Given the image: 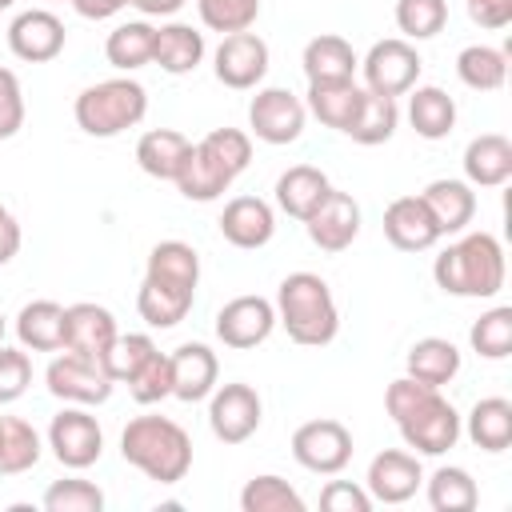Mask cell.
<instances>
[{
  "instance_id": "6da1fadb",
  "label": "cell",
  "mask_w": 512,
  "mask_h": 512,
  "mask_svg": "<svg viewBox=\"0 0 512 512\" xmlns=\"http://www.w3.org/2000/svg\"><path fill=\"white\" fill-rule=\"evenodd\" d=\"M432 280L448 296L492 300L504 288V248L492 232H468L432 260Z\"/></svg>"
},
{
  "instance_id": "7a4b0ae2",
  "label": "cell",
  "mask_w": 512,
  "mask_h": 512,
  "mask_svg": "<svg viewBox=\"0 0 512 512\" xmlns=\"http://www.w3.org/2000/svg\"><path fill=\"white\" fill-rule=\"evenodd\" d=\"M276 324H284L288 340L304 348H324L340 332V308L332 288L316 272H288L276 288Z\"/></svg>"
},
{
  "instance_id": "3957f363",
  "label": "cell",
  "mask_w": 512,
  "mask_h": 512,
  "mask_svg": "<svg viewBox=\"0 0 512 512\" xmlns=\"http://www.w3.org/2000/svg\"><path fill=\"white\" fill-rule=\"evenodd\" d=\"M120 456L156 484H176L192 468V436L168 416H136L120 432Z\"/></svg>"
},
{
  "instance_id": "277c9868",
  "label": "cell",
  "mask_w": 512,
  "mask_h": 512,
  "mask_svg": "<svg viewBox=\"0 0 512 512\" xmlns=\"http://www.w3.org/2000/svg\"><path fill=\"white\" fill-rule=\"evenodd\" d=\"M144 112H148V92L132 76H112V80L88 84L72 104L76 124L96 140H108V136L136 128L144 120Z\"/></svg>"
},
{
  "instance_id": "5b68a950",
  "label": "cell",
  "mask_w": 512,
  "mask_h": 512,
  "mask_svg": "<svg viewBox=\"0 0 512 512\" xmlns=\"http://www.w3.org/2000/svg\"><path fill=\"white\" fill-rule=\"evenodd\" d=\"M44 384H48V392H52L56 400H64V404H84V408L104 404V400L112 396V388H116V380L104 372V364H100L96 356L68 352V348L48 364Z\"/></svg>"
},
{
  "instance_id": "8992f818",
  "label": "cell",
  "mask_w": 512,
  "mask_h": 512,
  "mask_svg": "<svg viewBox=\"0 0 512 512\" xmlns=\"http://www.w3.org/2000/svg\"><path fill=\"white\" fill-rule=\"evenodd\" d=\"M48 448H52V456H56L64 468L84 472V468H92V464L100 460V452H104V428H100V420H96L84 404H68V408L56 412L52 424H48Z\"/></svg>"
},
{
  "instance_id": "52a82bcc",
  "label": "cell",
  "mask_w": 512,
  "mask_h": 512,
  "mask_svg": "<svg viewBox=\"0 0 512 512\" xmlns=\"http://www.w3.org/2000/svg\"><path fill=\"white\" fill-rule=\"evenodd\" d=\"M360 68H364V84H368V92H380V96H404L408 88H416L424 60H420V52H416L412 40H404V36H388V40H376V44L368 48V56L360 60Z\"/></svg>"
},
{
  "instance_id": "ba28073f",
  "label": "cell",
  "mask_w": 512,
  "mask_h": 512,
  "mask_svg": "<svg viewBox=\"0 0 512 512\" xmlns=\"http://www.w3.org/2000/svg\"><path fill=\"white\" fill-rule=\"evenodd\" d=\"M292 456L300 468H308L316 476H336L352 460V432L332 416L308 420L292 432Z\"/></svg>"
},
{
  "instance_id": "9c48e42d",
  "label": "cell",
  "mask_w": 512,
  "mask_h": 512,
  "mask_svg": "<svg viewBox=\"0 0 512 512\" xmlns=\"http://www.w3.org/2000/svg\"><path fill=\"white\" fill-rule=\"evenodd\" d=\"M404 444L416 452V456H444L448 448H456L460 440V412L440 396V388L416 404L404 420H396Z\"/></svg>"
},
{
  "instance_id": "30bf717a",
  "label": "cell",
  "mask_w": 512,
  "mask_h": 512,
  "mask_svg": "<svg viewBox=\"0 0 512 512\" xmlns=\"http://www.w3.org/2000/svg\"><path fill=\"white\" fill-rule=\"evenodd\" d=\"M264 420V404H260V392L252 384H220L212 388V400H208V428L220 444H244L248 436H256Z\"/></svg>"
},
{
  "instance_id": "8fae6325",
  "label": "cell",
  "mask_w": 512,
  "mask_h": 512,
  "mask_svg": "<svg viewBox=\"0 0 512 512\" xmlns=\"http://www.w3.org/2000/svg\"><path fill=\"white\" fill-rule=\"evenodd\" d=\"M304 120H308V108L288 88H256V96L248 104V128L264 144H292V140H300Z\"/></svg>"
},
{
  "instance_id": "7c38bea8",
  "label": "cell",
  "mask_w": 512,
  "mask_h": 512,
  "mask_svg": "<svg viewBox=\"0 0 512 512\" xmlns=\"http://www.w3.org/2000/svg\"><path fill=\"white\" fill-rule=\"evenodd\" d=\"M212 68H216V80L224 88H236V92H248V88H260V80L268 76V44L264 36H256L252 28L248 32H228L212 56Z\"/></svg>"
},
{
  "instance_id": "4fadbf2b",
  "label": "cell",
  "mask_w": 512,
  "mask_h": 512,
  "mask_svg": "<svg viewBox=\"0 0 512 512\" xmlns=\"http://www.w3.org/2000/svg\"><path fill=\"white\" fill-rule=\"evenodd\" d=\"M272 328H276V304L264 296H236L216 312V336L224 348H236V352L264 344Z\"/></svg>"
},
{
  "instance_id": "5bb4252c",
  "label": "cell",
  "mask_w": 512,
  "mask_h": 512,
  "mask_svg": "<svg viewBox=\"0 0 512 512\" xmlns=\"http://www.w3.org/2000/svg\"><path fill=\"white\" fill-rule=\"evenodd\" d=\"M420 484H424L420 456L404 452V448L376 452L372 464H368V476H364V488H368L372 504H404V500L416 496Z\"/></svg>"
},
{
  "instance_id": "9a60e30c",
  "label": "cell",
  "mask_w": 512,
  "mask_h": 512,
  "mask_svg": "<svg viewBox=\"0 0 512 512\" xmlns=\"http://www.w3.org/2000/svg\"><path fill=\"white\" fill-rule=\"evenodd\" d=\"M64 20L48 8H28L8 24V48L24 64H48L64 52Z\"/></svg>"
},
{
  "instance_id": "2e32d148",
  "label": "cell",
  "mask_w": 512,
  "mask_h": 512,
  "mask_svg": "<svg viewBox=\"0 0 512 512\" xmlns=\"http://www.w3.org/2000/svg\"><path fill=\"white\" fill-rule=\"evenodd\" d=\"M304 228H308V240L320 252H344L360 236V204L348 192L332 188L324 196V204L304 220Z\"/></svg>"
},
{
  "instance_id": "e0dca14e",
  "label": "cell",
  "mask_w": 512,
  "mask_h": 512,
  "mask_svg": "<svg viewBox=\"0 0 512 512\" xmlns=\"http://www.w3.org/2000/svg\"><path fill=\"white\" fill-rule=\"evenodd\" d=\"M220 236L232 244V248H264L272 236H276V212L268 200L260 196H232L220 212Z\"/></svg>"
},
{
  "instance_id": "ac0fdd59",
  "label": "cell",
  "mask_w": 512,
  "mask_h": 512,
  "mask_svg": "<svg viewBox=\"0 0 512 512\" xmlns=\"http://www.w3.org/2000/svg\"><path fill=\"white\" fill-rule=\"evenodd\" d=\"M384 236L400 252H428L440 240V228H436L432 212L424 208L420 192L416 196H396L384 208Z\"/></svg>"
},
{
  "instance_id": "d6986e66",
  "label": "cell",
  "mask_w": 512,
  "mask_h": 512,
  "mask_svg": "<svg viewBox=\"0 0 512 512\" xmlns=\"http://www.w3.org/2000/svg\"><path fill=\"white\" fill-rule=\"evenodd\" d=\"M172 360V396L184 400V404H196L204 396H212L216 380H220V364H216V352L208 344H180L176 352H168Z\"/></svg>"
},
{
  "instance_id": "ffe728a7",
  "label": "cell",
  "mask_w": 512,
  "mask_h": 512,
  "mask_svg": "<svg viewBox=\"0 0 512 512\" xmlns=\"http://www.w3.org/2000/svg\"><path fill=\"white\" fill-rule=\"evenodd\" d=\"M116 340V316L104 304L80 300L64 308V348L84 356H104V348Z\"/></svg>"
},
{
  "instance_id": "44dd1931",
  "label": "cell",
  "mask_w": 512,
  "mask_h": 512,
  "mask_svg": "<svg viewBox=\"0 0 512 512\" xmlns=\"http://www.w3.org/2000/svg\"><path fill=\"white\" fill-rule=\"evenodd\" d=\"M460 164H464V180L472 188H500L512 180V140L500 132L472 136Z\"/></svg>"
},
{
  "instance_id": "7402d4cb",
  "label": "cell",
  "mask_w": 512,
  "mask_h": 512,
  "mask_svg": "<svg viewBox=\"0 0 512 512\" xmlns=\"http://www.w3.org/2000/svg\"><path fill=\"white\" fill-rule=\"evenodd\" d=\"M420 200H424V208L432 212L440 236L464 232V228L472 224V216H476V192H472L468 180H448V176H440V180L424 184Z\"/></svg>"
},
{
  "instance_id": "603a6c76",
  "label": "cell",
  "mask_w": 512,
  "mask_h": 512,
  "mask_svg": "<svg viewBox=\"0 0 512 512\" xmlns=\"http://www.w3.org/2000/svg\"><path fill=\"white\" fill-rule=\"evenodd\" d=\"M204 60V32H196L192 24H160L152 36V64L168 76H188L196 72Z\"/></svg>"
},
{
  "instance_id": "cb8c5ba5",
  "label": "cell",
  "mask_w": 512,
  "mask_h": 512,
  "mask_svg": "<svg viewBox=\"0 0 512 512\" xmlns=\"http://www.w3.org/2000/svg\"><path fill=\"white\" fill-rule=\"evenodd\" d=\"M328 192H332V180L320 168H312V164H292L276 180V204H280V212H288L300 224L324 204Z\"/></svg>"
},
{
  "instance_id": "d4e9b609",
  "label": "cell",
  "mask_w": 512,
  "mask_h": 512,
  "mask_svg": "<svg viewBox=\"0 0 512 512\" xmlns=\"http://www.w3.org/2000/svg\"><path fill=\"white\" fill-rule=\"evenodd\" d=\"M192 152V140L176 128H152L136 140V164L152 176V180H176L184 160Z\"/></svg>"
},
{
  "instance_id": "484cf974",
  "label": "cell",
  "mask_w": 512,
  "mask_h": 512,
  "mask_svg": "<svg viewBox=\"0 0 512 512\" xmlns=\"http://www.w3.org/2000/svg\"><path fill=\"white\" fill-rule=\"evenodd\" d=\"M300 64H304L308 84H324V80H352V72H356L360 60H356V52H352V44L344 36L320 32V36H312L304 44Z\"/></svg>"
},
{
  "instance_id": "4316f807",
  "label": "cell",
  "mask_w": 512,
  "mask_h": 512,
  "mask_svg": "<svg viewBox=\"0 0 512 512\" xmlns=\"http://www.w3.org/2000/svg\"><path fill=\"white\" fill-rule=\"evenodd\" d=\"M144 276L156 280V284L180 288V292H196V284H200V256H196V248L184 244V240H160V244L148 252Z\"/></svg>"
},
{
  "instance_id": "83f0119b",
  "label": "cell",
  "mask_w": 512,
  "mask_h": 512,
  "mask_svg": "<svg viewBox=\"0 0 512 512\" xmlns=\"http://www.w3.org/2000/svg\"><path fill=\"white\" fill-rule=\"evenodd\" d=\"M20 348L32 352H60L64 348V304L56 300H28L16 312Z\"/></svg>"
},
{
  "instance_id": "f1b7e54d",
  "label": "cell",
  "mask_w": 512,
  "mask_h": 512,
  "mask_svg": "<svg viewBox=\"0 0 512 512\" xmlns=\"http://www.w3.org/2000/svg\"><path fill=\"white\" fill-rule=\"evenodd\" d=\"M360 96L364 88L356 80H324V84H308V100L304 108L324 124V128H336V132H348L356 108H360Z\"/></svg>"
},
{
  "instance_id": "f546056e",
  "label": "cell",
  "mask_w": 512,
  "mask_h": 512,
  "mask_svg": "<svg viewBox=\"0 0 512 512\" xmlns=\"http://www.w3.org/2000/svg\"><path fill=\"white\" fill-rule=\"evenodd\" d=\"M404 376L428 384V388H444L456 372H460V348L444 336H424L408 348V360H404Z\"/></svg>"
},
{
  "instance_id": "4dcf8cb0",
  "label": "cell",
  "mask_w": 512,
  "mask_h": 512,
  "mask_svg": "<svg viewBox=\"0 0 512 512\" xmlns=\"http://www.w3.org/2000/svg\"><path fill=\"white\" fill-rule=\"evenodd\" d=\"M460 432H468V440L480 452H504L512 444V400H504V396L476 400L468 412V424H460Z\"/></svg>"
},
{
  "instance_id": "1f68e13d",
  "label": "cell",
  "mask_w": 512,
  "mask_h": 512,
  "mask_svg": "<svg viewBox=\"0 0 512 512\" xmlns=\"http://www.w3.org/2000/svg\"><path fill=\"white\" fill-rule=\"evenodd\" d=\"M412 96H408V120H412V128H416V136H424V140H444L452 128H456V100L444 92V88H436V84H416V88H408Z\"/></svg>"
},
{
  "instance_id": "d6a6232c",
  "label": "cell",
  "mask_w": 512,
  "mask_h": 512,
  "mask_svg": "<svg viewBox=\"0 0 512 512\" xmlns=\"http://www.w3.org/2000/svg\"><path fill=\"white\" fill-rule=\"evenodd\" d=\"M396 124H400L396 96H380V92H368V88H364L360 108H356V116H352V124H348L344 136H352V140L364 144V148H376V144L392 140Z\"/></svg>"
},
{
  "instance_id": "836d02e7",
  "label": "cell",
  "mask_w": 512,
  "mask_h": 512,
  "mask_svg": "<svg viewBox=\"0 0 512 512\" xmlns=\"http://www.w3.org/2000/svg\"><path fill=\"white\" fill-rule=\"evenodd\" d=\"M456 76L472 92H496L508 80V52L492 44H468L456 56Z\"/></svg>"
},
{
  "instance_id": "e575fe53",
  "label": "cell",
  "mask_w": 512,
  "mask_h": 512,
  "mask_svg": "<svg viewBox=\"0 0 512 512\" xmlns=\"http://www.w3.org/2000/svg\"><path fill=\"white\" fill-rule=\"evenodd\" d=\"M152 36H156V28L148 20H124V24H116L108 32V40H104L108 64L120 68V72H136V68L152 64Z\"/></svg>"
},
{
  "instance_id": "d590c367",
  "label": "cell",
  "mask_w": 512,
  "mask_h": 512,
  "mask_svg": "<svg viewBox=\"0 0 512 512\" xmlns=\"http://www.w3.org/2000/svg\"><path fill=\"white\" fill-rule=\"evenodd\" d=\"M192 296L196 292H180V288H168V284H156L144 276V284L136 292V312L148 328H176L188 316Z\"/></svg>"
},
{
  "instance_id": "8d00e7d4",
  "label": "cell",
  "mask_w": 512,
  "mask_h": 512,
  "mask_svg": "<svg viewBox=\"0 0 512 512\" xmlns=\"http://www.w3.org/2000/svg\"><path fill=\"white\" fill-rule=\"evenodd\" d=\"M476 500H480V488H476L468 468L444 464V468H436L428 476V504L436 512H472Z\"/></svg>"
},
{
  "instance_id": "74e56055",
  "label": "cell",
  "mask_w": 512,
  "mask_h": 512,
  "mask_svg": "<svg viewBox=\"0 0 512 512\" xmlns=\"http://www.w3.org/2000/svg\"><path fill=\"white\" fill-rule=\"evenodd\" d=\"M40 432L20 420V416H4V428H0V476H20L28 468H36L40 460Z\"/></svg>"
},
{
  "instance_id": "f35d334b",
  "label": "cell",
  "mask_w": 512,
  "mask_h": 512,
  "mask_svg": "<svg viewBox=\"0 0 512 512\" xmlns=\"http://www.w3.org/2000/svg\"><path fill=\"white\" fill-rule=\"evenodd\" d=\"M176 188H180V196L184 200H196V204H208V200H220L228 188H232V180L192 144V152H188V160H184V168H180V176L172 180Z\"/></svg>"
},
{
  "instance_id": "ab89813d",
  "label": "cell",
  "mask_w": 512,
  "mask_h": 512,
  "mask_svg": "<svg viewBox=\"0 0 512 512\" xmlns=\"http://www.w3.org/2000/svg\"><path fill=\"white\" fill-rule=\"evenodd\" d=\"M240 508L244 512H304V496L284 476L264 472L240 488Z\"/></svg>"
},
{
  "instance_id": "60d3db41",
  "label": "cell",
  "mask_w": 512,
  "mask_h": 512,
  "mask_svg": "<svg viewBox=\"0 0 512 512\" xmlns=\"http://www.w3.org/2000/svg\"><path fill=\"white\" fill-rule=\"evenodd\" d=\"M196 148H200L228 180H236V176L252 164V136L240 132V128H212L204 140H196Z\"/></svg>"
},
{
  "instance_id": "b9f144b4",
  "label": "cell",
  "mask_w": 512,
  "mask_h": 512,
  "mask_svg": "<svg viewBox=\"0 0 512 512\" xmlns=\"http://www.w3.org/2000/svg\"><path fill=\"white\" fill-rule=\"evenodd\" d=\"M152 352H156V344H152L148 332H116V340L104 348L100 364H104V372H108L116 384H128V380L152 360Z\"/></svg>"
},
{
  "instance_id": "7bdbcfd3",
  "label": "cell",
  "mask_w": 512,
  "mask_h": 512,
  "mask_svg": "<svg viewBox=\"0 0 512 512\" xmlns=\"http://www.w3.org/2000/svg\"><path fill=\"white\" fill-rule=\"evenodd\" d=\"M468 344L476 356L484 360H504L512 352V308L508 304H496L488 308L472 328H468Z\"/></svg>"
},
{
  "instance_id": "ee69618b",
  "label": "cell",
  "mask_w": 512,
  "mask_h": 512,
  "mask_svg": "<svg viewBox=\"0 0 512 512\" xmlns=\"http://www.w3.org/2000/svg\"><path fill=\"white\" fill-rule=\"evenodd\" d=\"M448 24V0H396V28L404 40H432Z\"/></svg>"
},
{
  "instance_id": "f6af8a7d",
  "label": "cell",
  "mask_w": 512,
  "mask_h": 512,
  "mask_svg": "<svg viewBox=\"0 0 512 512\" xmlns=\"http://www.w3.org/2000/svg\"><path fill=\"white\" fill-rule=\"evenodd\" d=\"M200 24L228 36V32H248L260 16V0H196Z\"/></svg>"
},
{
  "instance_id": "bcb514c9",
  "label": "cell",
  "mask_w": 512,
  "mask_h": 512,
  "mask_svg": "<svg viewBox=\"0 0 512 512\" xmlns=\"http://www.w3.org/2000/svg\"><path fill=\"white\" fill-rule=\"evenodd\" d=\"M128 392H132L136 404H160V400H168L172 396V360L156 348L152 360L128 380Z\"/></svg>"
},
{
  "instance_id": "7dc6e473",
  "label": "cell",
  "mask_w": 512,
  "mask_h": 512,
  "mask_svg": "<svg viewBox=\"0 0 512 512\" xmlns=\"http://www.w3.org/2000/svg\"><path fill=\"white\" fill-rule=\"evenodd\" d=\"M44 508L48 512H100L104 492L92 480H56L44 492Z\"/></svg>"
},
{
  "instance_id": "c3c4849f",
  "label": "cell",
  "mask_w": 512,
  "mask_h": 512,
  "mask_svg": "<svg viewBox=\"0 0 512 512\" xmlns=\"http://www.w3.org/2000/svg\"><path fill=\"white\" fill-rule=\"evenodd\" d=\"M32 384V360L24 348H4L0 344V404H12L28 392Z\"/></svg>"
},
{
  "instance_id": "681fc988",
  "label": "cell",
  "mask_w": 512,
  "mask_h": 512,
  "mask_svg": "<svg viewBox=\"0 0 512 512\" xmlns=\"http://www.w3.org/2000/svg\"><path fill=\"white\" fill-rule=\"evenodd\" d=\"M24 128V92L12 68L0 64V140H12Z\"/></svg>"
},
{
  "instance_id": "f907efd6",
  "label": "cell",
  "mask_w": 512,
  "mask_h": 512,
  "mask_svg": "<svg viewBox=\"0 0 512 512\" xmlns=\"http://www.w3.org/2000/svg\"><path fill=\"white\" fill-rule=\"evenodd\" d=\"M320 508H324V512H368V508H372V496H368L364 484L328 480L324 492H320Z\"/></svg>"
},
{
  "instance_id": "816d5d0a",
  "label": "cell",
  "mask_w": 512,
  "mask_h": 512,
  "mask_svg": "<svg viewBox=\"0 0 512 512\" xmlns=\"http://www.w3.org/2000/svg\"><path fill=\"white\" fill-rule=\"evenodd\" d=\"M432 392H436V388H428V384H420V380H412V376H400V380H392V384L384 388V408H388L392 420H404V416H408L416 404H424Z\"/></svg>"
},
{
  "instance_id": "f5cc1de1",
  "label": "cell",
  "mask_w": 512,
  "mask_h": 512,
  "mask_svg": "<svg viewBox=\"0 0 512 512\" xmlns=\"http://www.w3.org/2000/svg\"><path fill=\"white\" fill-rule=\"evenodd\" d=\"M468 16L480 28H508L512 24V0H468Z\"/></svg>"
},
{
  "instance_id": "db71d44e",
  "label": "cell",
  "mask_w": 512,
  "mask_h": 512,
  "mask_svg": "<svg viewBox=\"0 0 512 512\" xmlns=\"http://www.w3.org/2000/svg\"><path fill=\"white\" fill-rule=\"evenodd\" d=\"M136 0H72V8L84 16V20H112L120 8H128Z\"/></svg>"
},
{
  "instance_id": "11a10c76",
  "label": "cell",
  "mask_w": 512,
  "mask_h": 512,
  "mask_svg": "<svg viewBox=\"0 0 512 512\" xmlns=\"http://www.w3.org/2000/svg\"><path fill=\"white\" fill-rule=\"evenodd\" d=\"M20 240H24V236H20V224H16L12 216L0 220V268L20 252Z\"/></svg>"
},
{
  "instance_id": "9f6ffc18",
  "label": "cell",
  "mask_w": 512,
  "mask_h": 512,
  "mask_svg": "<svg viewBox=\"0 0 512 512\" xmlns=\"http://www.w3.org/2000/svg\"><path fill=\"white\" fill-rule=\"evenodd\" d=\"M184 4H188V0H136V8H140L144 16H176Z\"/></svg>"
},
{
  "instance_id": "6f0895ef",
  "label": "cell",
  "mask_w": 512,
  "mask_h": 512,
  "mask_svg": "<svg viewBox=\"0 0 512 512\" xmlns=\"http://www.w3.org/2000/svg\"><path fill=\"white\" fill-rule=\"evenodd\" d=\"M8 216H12V212H8V208H4V204H0V220H8Z\"/></svg>"
},
{
  "instance_id": "680465c9",
  "label": "cell",
  "mask_w": 512,
  "mask_h": 512,
  "mask_svg": "<svg viewBox=\"0 0 512 512\" xmlns=\"http://www.w3.org/2000/svg\"><path fill=\"white\" fill-rule=\"evenodd\" d=\"M0 344H4V312H0Z\"/></svg>"
},
{
  "instance_id": "91938a15",
  "label": "cell",
  "mask_w": 512,
  "mask_h": 512,
  "mask_svg": "<svg viewBox=\"0 0 512 512\" xmlns=\"http://www.w3.org/2000/svg\"><path fill=\"white\" fill-rule=\"evenodd\" d=\"M12 4H16V0H0V12H4V8H12Z\"/></svg>"
},
{
  "instance_id": "94428289",
  "label": "cell",
  "mask_w": 512,
  "mask_h": 512,
  "mask_svg": "<svg viewBox=\"0 0 512 512\" xmlns=\"http://www.w3.org/2000/svg\"><path fill=\"white\" fill-rule=\"evenodd\" d=\"M0 428H4V416H0Z\"/></svg>"
}]
</instances>
